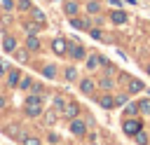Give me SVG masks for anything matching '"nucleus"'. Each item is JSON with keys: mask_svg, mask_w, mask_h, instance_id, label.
Returning a JSON list of instances; mask_svg holds the SVG:
<instances>
[{"mask_svg": "<svg viewBox=\"0 0 150 145\" xmlns=\"http://www.w3.org/2000/svg\"><path fill=\"white\" fill-rule=\"evenodd\" d=\"M26 115L28 117H40L42 115V101H40V96H28L26 98Z\"/></svg>", "mask_w": 150, "mask_h": 145, "instance_id": "f257e3e1", "label": "nucleus"}, {"mask_svg": "<svg viewBox=\"0 0 150 145\" xmlns=\"http://www.w3.org/2000/svg\"><path fill=\"white\" fill-rule=\"evenodd\" d=\"M68 129H70V133H73V136H77V138L87 136V124H84L82 119H75V117H73V119H70V126H68Z\"/></svg>", "mask_w": 150, "mask_h": 145, "instance_id": "f03ea898", "label": "nucleus"}, {"mask_svg": "<svg viewBox=\"0 0 150 145\" xmlns=\"http://www.w3.org/2000/svg\"><path fill=\"white\" fill-rule=\"evenodd\" d=\"M122 129H124V133H127V136H136L143 126H141V122H138V119H134V117H131V119H124Z\"/></svg>", "mask_w": 150, "mask_h": 145, "instance_id": "7ed1b4c3", "label": "nucleus"}, {"mask_svg": "<svg viewBox=\"0 0 150 145\" xmlns=\"http://www.w3.org/2000/svg\"><path fill=\"white\" fill-rule=\"evenodd\" d=\"M66 56H70V58H75V61H82L84 58V47L82 44H68V49H66Z\"/></svg>", "mask_w": 150, "mask_h": 145, "instance_id": "20e7f679", "label": "nucleus"}, {"mask_svg": "<svg viewBox=\"0 0 150 145\" xmlns=\"http://www.w3.org/2000/svg\"><path fill=\"white\" fill-rule=\"evenodd\" d=\"M42 28H45V23L35 21V19H33V21H26V23H23V30H26L28 35H38V33H40Z\"/></svg>", "mask_w": 150, "mask_h": 145, "instance_id": "39448f33", "label": "nucleus"}, {"mask_svg": "<svg viewBox=\"0 0 150 145\" xmlns=\"http://www.w3.org/2000/svg\"><path fill=\"white\" fill-rule=\"evenodd\" d=\"M52 49H54V54H59V56H66V49H68V42H66L63 37H56V40L52 42Z\"/></svg>", "mask_w": 150, "mask_h": 145, "instance_id": "423d86ee", "label": "nucleus"}, {"mask_svg": "<svg viewBox=\"0 0 150 145\" xmlns=\"http://www.w3.org/2000/svg\"><path fill=\"white\" fill-rule=\"evenodd\" d=\"M61 112H63V117L73 119V117H77V112H80V105H77V103H66V108H63Z\"/></svg>", "mask_w": 150, "mask_h": 145, "instance_id": "0eeeda50", "label": "nucleus"}, {"mask_svg": "<svg viewBox=\"0 0 150 145\" xmlns=\"http://www.w3.org/2000/svg\"><path fill=\"white\" fill-rule=\"evenodd\" d=\"M2 47H5V51H7V54H12V51L16 49V37H14V35H5Z\"/></svg>", "mask_w": 150, "mask_h": 145, "instance_id": "6e6552de", "label": "nucleus"}, {"mask_svg": "<svg viewBox=\"0 0 150 145\" xmlns=\"http://www.w3.org/2000/svg\"><path fill=\"white\" fill-rule=\"evenodd\" d=\"M110 21L117 23V26H122V23H127V14H124L122 9H115V12L110 14Z\"/></svg>", "mask_w": 150, "mask_h": 145, "instance_id": "1a4fd4ad", "label": "nucleus"}, {"mask_svg": "<svg viewBox=\"0 0 150 145\" xmlns=\"http://www.w3.org/2000/svg\"><path fill=\"white\" fill-rule=\"evenodd\" d=\"M26 49H28V51H40V40H38L35 35H28V37H26Z\"/></svg>", "mask_w": 150, "mask_h": 145, "instance_id": "9d476101", "label": "nucleus"}, {"mask_svg": "<svg viewBox=\"0 0 150 145\" xmlns=\"http://www.w3.org/2000/svg\"><path fill=\"white\" fill-rule=\"evenodd\" d=\"M94 89H96L94 80H89V77H87V80H82V82H80V91H82V94H91Z\"/></svg>", "mask_w": 150, "mask_h": 145, "instance_id": "9b49d317", "label": "nucleus"}, {"mask_svg": "<svg viewBox=\"0 0 150 145\" xmlns=\"http://www.w3.org/2000/svg\"><path fill=\"white\" fill-rule=\"evenodd\" d=\"M14 7H16L19 12H30V9H33V2H30V0H14Z\"/></svg>", "mask_w": 150, "mask_h": 145, "instance_id": "f8f14e48", "label": "nucleus"}, {"mask_svg": "<svg viewBox=\"0 0 150 145\" xmlns=\"http://www.w3.org/2000/svg\"><path fill=\"white\" fill-rule=\"evenodd\" d=\"M63 9H66V14H70V16H75V14H77V9H80V5H77L75 0H68V2L63 5Z\"/></svg>", "mask_w": 150, "mask_h": 145, "instance_id": "ddd939ff", "label": "nucleus"}, {"mask_svg": "<svg viewBox=\"0 0 150 145\" xmlns=\"http://www.w3.org/2000/svg\"><path fill=\"white\" fill-rule=\"evenodd\" d=\"M70 26L77 28V30H84V28H89V21H87V19H75V16H73V19H70Z\"/></svg>", "mask_w": 150, "mask_h": 145, "instance_id": "4468645a", "label": "nucleus"}, {"mask_svg": "<svg viewBox=\"0 0 150 145\" xmlns=\"http://www.w3.org/2000/svg\"><path fill=\"white\" fill-rule=\"evenodd\" d=\"M143 89H145V87H143L141 80H136V77L129 80V91H131V94H138V91H143Z\"/></svg>", "mask_w": 150, "mask_h": 145, "instance_id": "2eb2a0df", "label": "nucleus"}, {"mask_svg": "<svg viewBox=\"0 0 150 145\" xmlns=\"http://www.w3.org/2000/svg\"><path fill=\"white\" fill-rule=\"evenodd\" d=\"M19 77H21V72H19L16 68H12V70H9V75H7V82H9L12 87H16V84H19Z\"/></svg>", "mask_w": 150, "mask_h": 145, "instance_id": "dca6fc26", "label": "nucleus"}, {"mask_svg": "<svg viewBox=\"0 0 150 145\" xmlns=\"http://www.w3.org/2000/svg\"><path fill=\"white\" fill-rule=\"evenodd\" d=\"M63 72H66V75H63V77H66V82H75V80H77V70H75L73 65H68Z\"/></svg>", "mask_w": 150, "mask_h": 145, "instance_id": "f3484780", "label": "nucleus"}, {"mask_svg": "<svg viewBox=\"0 0 150 145\" xmlns=\"http://www.w3.org/2000/svg\"><path fill=\"white\" fill-rule=\"evenodd\" d=\"M12 54L19 58V63H26V61H28V49H14Z\"/></svg>", "mask_w": 150, "mask_h": 145, "instance_id": "a211bd4d", "label": "nucleus"}, {"mask_svg": "<svg viewBox=\"0 0 150 145\" xmlns=\"http://www.w3.org/2000/svg\"><path fill=\"white\" fill-rule=\"evenodd\" d=\"M98 63H101V56H89V58H87V68H89V70H96Z\"/></svg>", "mask_w": 150, "mask_h": 145, "instance_id": "6ab92c4d", "label": "nucleus"}, {"mask_svg": "<svg viewBox=\"0 0 150 145\" xmlns=\"http://www.w3.org/2000/svg\"><path fill=\"white\" fill-rule=\"evenodd\" d=\"M98 103H101L103 108H108V110H110V108H115V98H112V96H101V101H98Z\"/></svg>", "mask_w": 150, "mask_h": 145, "instance_id": "aec40b11", "label": "nucleus"}, {"mask_svg": "<svg viewBox=\"0 0 150 145\" xmlns=\"http://www.w3.org/2000/svg\"><path fill=\"white\" fill-rule=\"evenodd\" d=\"M124 112H127V117H134V115L138 112V103H127V108H124Z\"/></svg>", "mask_w": 150, "mask_h": 145, "instance_id": "412c9836", "label": "nucleus"}, {"mask_svg": "<svg viewBox=\"0 0 150 145\" xmlns=\"http://www.w3.org/2000/svg\"><path fill=\"white\" fill-rule=\"evenodd\" d=\"M138 112L150 115V98H145V101H141V103H138Z\"/></svg>", "mask_w": 150, "mask_h": 145, "instance_id": "4be33fe9", "label": "nucleus"}, {"mask_svg": "<svg viewBox=\"0 0 150 145\" xmlns=\"http://www.w3.org/2000/svg\"><path fill=\"white\" fill-rule=\"evenodd\" d=\"M98 9H101V5H98L96 0H89V2H87V12H89V14H96Z\"/></svg>", "mask_w": 150, "mask_h": 145, "instance_id": "5701e85b", "label": "nucleus"}, {"mask_svg": "<svg viewBox=\"0 0 150 145\" xmlns=\"http://www.w3.org/2000/svg\"><path fill=\"white\" fill-rule=\"evenodd\" d=\"M30 16H33L35 21H40V23H45V12H40V9H35V7H33V9H30Z\"/></svg>", "mask_w": 150, "mask_h": 145, "instance_id": "b1692460", "label": "nucleus"}, {"mask_svg": "<svg viewBox=\"0 0 150 145\" xmlns=\"http://www.w3.org/2000/svg\"><path fill=\"white\" fill-rule=\"evenodd\" d=\"M21 143H23V145H42V143H40V138H33V136H23V138H21Z\"/></svg>", "mask_w": 150, "mask_h": 145, "instance_id": "393cba45", "label": "nucleus"}, {"mask_svg": "<svg viewBox=\"0 0 150 145\" xmlns=\"http://www.w3.org/2000/svg\"><path fill=\"white\" fill-rule=\"evenodd\" d=\"M45 77H47V80H54V77H56V68H54V65H45Z\"/></svg>", "mask_w": 150, "mask_h": 145, "instance_id": "a878e982", "label": "nucleus"}, {"mask_svg": "<svg viewBox=\"0 0 150 145\" xmlns=\"http://www.w3.org/2000/svg\"><path fill=\"white\" fill-rule=\"evenodd\" d=\"M16 87H19V89H30V87H33V80H30V77H23V80H19Z\"/></svg>", "mask_w": 150, "mask_h": 145, "instance_id": "bb28decb", "label": "nucleus"}, {"mask_svg": "<svg viewBox=\"0 0 150 145\" xmlns=\"http://www.w3.org/2000/svg\"><path fill=\"white\" fill-rule=\"evenodd\" d=\"M63 108H66V98L63 96H56L54 98V110H63Z\"/></svg>", "mask_w": 150, "mask_h": 145, "instance_id": "cd10ccee", "label": "nucleus"}, {"mask_svg": "<svg viewBox=\"0 0 150 145\" xmlns=\"http://www.w3.org/2000/svg\"><path fill=\"white\" fill-rule=\"evenodd\" d=\"M136 140H138V145H148V136H145L143 131H138V133H136Z\"/></svg>", "mask_w": 150, "mask_h": 145, "instance_id": "c85d7f7f", "label": "nucleus"}, {"mask_svg": "<svg viewBox=\"0 0 150 145\" xmlns=\"http://www.w3.org/2000/svg\"><path fill=\"white\" fill-rule=\"evenodd\" d=\"M89 35H91L94 40H101V37H103V33H101L98 28H91V30H89Z\"/></svg>", "mask_w": 150, "mask_h": 145, "instance_id": "c756f323", "label": "nucleus"}, {"mask_svg": "<svg viewBox=\"0 0 150 145\" xmlns=\"http://www.w3.org/2000/svg\"><path fill=\"white\" fill-rule=\"evenodd\" d=\"M98 84H101L103 89H112V80H110V77H105V80H101Z\"/></svg>", "mask_w": 150, "mask_h": 145, "instance_id": "7c9ffc66", "label": "nucleus"}, {"mask_svg": "<svg viewBox=\"0 0 150 145\" xmlns=\"http://www.w3.org/2000/svg\"><path fill=\"white\" fill-rule=\"evenodd\" d=\"M2 7H5V9H12V7H14V0H2Z\"/></svg>", "mask_w": 150, "mask_h": 145, "instance_id": "2f4dec72", "label": "nucleus"}, {"mask_svg": "<svg viewBox=\"0 0 150 145\" xmlns=\"http://www.w3.org/2000/svg\"><path fill=\"white\" fill-rule=\"evenodd\" d=\"M54 119H56V115H54V112H49V115H47V124H52Z\"/></svg>", "mask_w": 150, "mask_h": 145, "instance_id": "473e14b6", "label": "nucleus"}, {"mask_svg": "<svg viewBox=\"0 0 150 145\" xmlns=\"http://www.w3.org/2000/svg\"><path fill=\"white\" fill-rule=\"evenodd\" d=\"M5 72H7V65H5V63H2V61H0V77H2V75H5Z\"/></svg>", "mask_w": 150, "mask_h": 145, "instance_id": "72a5a7b5", "label": "nucleus"}, {"mask_svg": "<svg viewBox=\"0 0 150 145\" xmlns=\"http://www.w3.org/2000/svg\"><path fill=\"white\" fill-rule=\"evenodd\" d=\"M5 105H7V101H5L2 96H0V108H5Z\"/></svg>", "mask_w": 150, "mask_h": 145, "instance_id": "f704fd0d", "label": "nucleus"}, {"mask_svg": "<svg viewBox=\"0 0 150 145\" xmlns=\"http://www.w3.org/2000/svg\"><path fill=\"white\" fill-rule=\"evenodd\" d=\"M148 72H150V63H148Z\"/></svg>", "mask_w": 150, "mask_h": 145, "instance_id": "c9c22d12", "label": "nucleus"}]
</instances>
